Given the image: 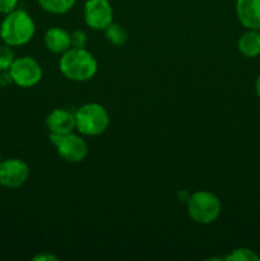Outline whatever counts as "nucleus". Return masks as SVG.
Listing matches in <instances>:
<instances>
[{
	"label": "nucleus",
	"instance_id": "nucleus-9",
	"mask_svg": "<svg viewBox=\"0 0 260 261\" xmlns=\"http://www.w3.org/2000/svg\"><path fill=\"white\" fill-rule=\"evenodd\" d=\"M46 126L50 134H68L75 130V115L65 109H55L46 117Z\"/></svg>",
	"mask_w": 260,
	"mask_h": 261
},
{
	"label": "nucleus",
	"instance_id": "nucleus-5",
	"mask_svg": "<svg viewBox=\"0 0 260 261\" xmlns=\"http://www.w3.org/2000/svg\"><path fill=\"white\" fill-rule=\"evenodd\" d=\"M50 140L58 154L69 163H79L88 155V144L83 135L68 133L63 135L50 134Z\"/></svg>",
	"mask_w": 260,
	"mask_h": 261
},
{
	"label": "nucleus",
	"instance_id": "nucleus-15",
	"mask_svg": "<svg viewBox=\"0 0 260 261\" xmlns=\"http://www.w3.org/2000/svg\"><path fill=\"white\" fill-rule=\"evenodd\" d=\"M227 261H259L260 256L251 249L246 247H240L229 252L227 256L223 257Z\"/></svg>",
	"mask_w": 260,
	"mask_h": 261
},
{
	"label": "nucleus",
	"instance_id": "nucleus-13",
	"mask_svg": "<svg viewBox=\"0 0 260 261\" xmlns=\"http://www.w3.org/2000/svg\"><path fill=\"white\" fill-rule=\"evenodd\" d=\"M40 7L51 14H65L73 9L76 0H37Z\"/></svg>",
	"mask_w": 260,
	"mask_h": 261
},
{
	"label": "nucleus",
	"instance_id": "nucleus-14",
	"mask_svg": "<svg viewBox=\"0 0 260 261\" xmlns=\"http://www.w3.org/2000/svg\"><path fill=\"white\" fill-rule=\"evenodd\" d=\"M103 32H105V37H106V40L115 46L125 45L127 38H129L127 31L125 30L124 25L115 22H112L109 27H106V30H105Z\"/></svg>",
	"mask_w": 260,
	"mask_h": 261
},
{
	"label": "nucleus",
	"instance_id": "nucleus-20",
	"mask_svg": "<svg viewBox=\"0 0 260 261\" xmlns=\"http://www.w3.org/2000/svg\"><path fill=\"white\" fill-rule=\"evenodd\" d=\"M32 260L33 261H56L59 260V257L53 254H40V255H36Z\"/></svg>",
	"mask_w": 260,
	"mask_h": 261
},
{
	"label": "nucleus",
	"instance_id": "nucleus-8",
	"mask_svg": "<svg viewBox=\"0 0 260 261\" xmlns=\"http://www.w3.org/2000/svg\"><path fill=\"white\" fill-rule=\"evenodd\" d=\"M30 166L19 158H8L0 162V186L18 189L30 178Z\"/></svg>",
	"mask_w": 260,
	"mask_h": 261
},
{
	"label": "nucleus",
	"instance_id": "nucleus-4",
	"mask_svg": "<svg viewBox=\"0 0 260 261\" xmlns=\"http://www.w3.org/2000/svg\"><path fill=\"white\" fill-rule=\"evenodd\" d=\"M75 129L84 137L103 134L110 125V115L102 105L91 102L79 107L75 112Z\"/></svg>",
	"mask_w": 260,
	"mask_h": 261
},
{
	"label": "nucleus",
	"instance_id": "nucleus-12",
	"mask_svg": "<svg viewBox=\"0 0 260 261\" xmlns=\"http://www.w3.org/2000/svg\"><path fill=\"white\" fill-rule=\"evenodd\" d=\"M237 48L245 58L254 59L260 55V30H247L240 36Z\"/></svg>",
	"mask_w": 260,
	"mask_h": 261
},
{
	"label": "nucleus",
	"instance_id": "nucleus-3",
	"mask_svg": "<svg viewBox=\"0 0 260 261\" xmlns=\"http://www.w3.org/2000/svg\"><path fill=\"white\" fill-rule=\"evenodd\" d=\"M189 217L198 224H211L219 218L222 203L216 194L206 190H199L190 194L186 201Z\"/></svg>",
	"mask_w": 260,
	"mask_h": 261
},
{
	"label": "nucleus",
	"instance_id": "nucleus-11",
	"mask_svg": "<svg viewBox=\"0 0 260 261\" xmlns=\"http://www.w3.org/2000/svg\"><path fill=\"white\" fill-rule=\"evenodd\" d=\"M43 42L48 51L61 55L71 47L70 33L61 27H51L46 31Z\"/></svg>",
	"mask_w": 260,
	"mask_h": 261
},
{
	"label": "nucleus",
	"instance_id": "nucleus-1",
	"mask_svg": "<svg viewBox=\"0 0 260 261\" xmlns=\"http://www.w3.org/2000/svg\"><path fill=\"white\" fill-rule=\"evenodd\" d=\"M59 69L66 79L82 83L96 75L98 63L93 54L89 53L86 47H70L61 54Z\"/></svg>",
	"mask_w": 260,
	"mask_h": 261
},
{
	"label": "nucleus",
	"instance_id": "nucleus-16",
	"mask_svg": "<svg viewBox=\"0 0 260 261\" xmlns=\"http://www.w3.org/2000/svg\"><path fill=\"white\" fill-rule=\"evenodd\" d=\"M14 60L15 56L12 46L7 45V43L0 45V71L9 70Z\"/></svg>",
	"mask_w": 260,
	"mask_h": 261
},
{
	"label": "nucleus",
	"instance_id": "nucleus-19",
	"mask_svg": "<svg viewBox=\"0 0 260 261\" xmlns=\"http://www.w3.org/2000/svg\"><path fill=\"white\" fill-rule=\"evenodd\" d=\"M13 83V79L10 76L9 70L0 71V87H7Z\"/></svg>",
	"mask_w": 260,
	"mask_h": 261
},
{
	"label": "nucleus",
	"instance_id": "nucleus-6",
	"mask_svg": "<svg viewBox=\"0 0 260 261\" xmlns=\"http://www.w3.org/2000/svg\"><path fill=\"white\" fill-rule=\"evenodd\" d=\"M13 84L20 88H31L38 84L42 79V68L40 63L32 56L15 58L9 69Z\"/></svg>",
	"mask_w": 260,
	"mask_h": 261
},
{
	"label": "nucleus",
	"instance_id": "nucleus-10",
	"mask_svg": "<svg viewBox=\"0 0 260 261\" xmlns=\"http://www.w3.org/2000/svg\"><path fill=\"white\" fill-rule=\"evenodd\" d=\"M236 15L246 30H260V0H236Z\"/></svg>",
	"mask_w": 260,
	"mask_h": 261
},
{
	"label": "nucleus",
	"instance_id": "nucleus-18",
	"mask_svg": "<svg viewBox=\"0 0 260 261\" xmlns=\"http://www.w3.org/2000/svg\"><path fill=\"white\" fill-rule=\"evenodd\" d=\"M19 0H0V14H8L17 9Z\"/></svg>",
	"mask_w": 260,
	"mask_h": 261
},
{
	"label": "nucleus",
	"instance_id": "nucleus-2",
	"mask_svg": "<svg viewBox=\"0 0 260 261\" xmlns=\"http://www.w3.org/2000/svg\"><path fill=\"white\" fill-rule=\"evenodd\" d=\"M36 33L33 18L25 10L15 9L5 14L0 23V38L3 43L18 47L30 42Z\"/></svg>",
	"mask_w": 260,
	"mask_h": 261
},
{
	"label": "nucleus",
	"instance_id": "nucleus-7",
	"mask_svg": "<svg viewBox=\"0 0 260 261\" xmlns=\"http://www.w3.org/2000/svg\"><path fill=\"white\" fill-rule=\"evenodd\" d=\"M83 15L86 24L94 31H105L114 22V10L109 0H87Z\"/></svg>",
	"mask_w": 260,
	"mask_h": 261
},
{
	"label": "nucleus",
	"instance_id": "nucleus-22",
	"mask_svg": "<svg viewBox=\"0 0 260 261\" xmlns=\"http://www.w3.org/2000/svg\"><path fill=\"white\" fill-rule=\"evenodd\" d=\"M255 91H256V94L257 97L260 98V74L257 75L256 81H255Z\"/></svg>",
	"mask_w": 260,
	"mask_h": 261
},
{
	"label": "nucleus",
	"instance_id": "nucleus-21",
	"mask_svg": "<svg viewBox=\"0 0 260 261\" xmlns=\"http://www.w3.org/2000/svg\"><path fill=\"white\" fill-rule=\"evenodd\" d=\"M177 196H178V201H184V203L186 204V201H188L189 198H190V193L186 190H183L177 194Z\"/></svg>",
	"mask_w": 260,
	"mask_h": 261
},
{
	"label": "nucleus",
	"instance_id": "nucleus-17",
	"mask_svg": "<svg viewBox=\"0 0 260 261\" xmlns=\"http://www.w3.org/2000/svg\"><path fill=\"white\" fill-rule=\"evenodd\" d=\"M70 41H71V47H86L88 43V36L84 31L76 30L73 33H70Z\"/></svg>",
	"mask_w": 260,
	"mask_h": 261
},
{
	"label": "nucleus",
	"instance_id": "nucleus-23",
	"mask_svg": "<svg viewBox=\"0 0 260 261\" xmlns=\"http://www.w3.org/2000/svg\"><path fill=\"white\" fill-rule=\"evenodd\" d=\"M2 161H3L2 160V152H0V162H2Z\"/></svg>",
	"mask_w": 260,
	"mask_h": 261
}]
</instances>
